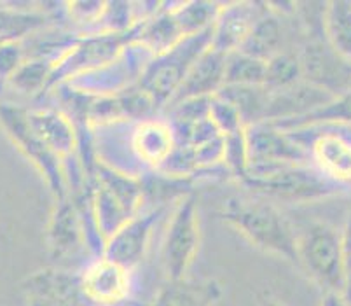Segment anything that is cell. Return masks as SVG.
<instances>
[{
    "label": "cell",
    "mask_w": 351,
    "mask_h": 306,
    "mask_svg": "<svg viewBox=\"0 0 351 306\" xmlns=\"http://www.w3.org/2000/svg\"><path fill=\"white\" fill-rule=\"evenodd\" d=\"M222 298L217 280H166L145 306H215Z\"/></svg>",
    "instance_id": "cell-18"
},
{
    "label": "cell",
    "mask_w": 351,
    "mask_h": 306,
    "mask_svg": "<svg viewBox=\"0 0 351 306\" xmlns=\"http://www.w3.org/2000/svg\"><path fill=\"white\" fill-rule=\"evenodd\" d=\"M132 151L145 167L161 168L177 148L173 124L159 119H143L132 133Z\"/></svg>",
    "instance_id": "cell-17"
},
{
    "label": "cell",
    "mask_w": 351,
    "mask_h": 306,
    "mask_svg": "<svg viewBox=\"0 0 351 306\" xmlns=\"http://www.w3.org/2000/svg\"><path fill=\"white\" fill-rule=\"evenodd\" d=\"M54 63L56 60H47L44 56L27 58L11 75L8 84L25 97H37L51 88Z\"/></svg>",
    "instance_id": "cell-21"
},
{
    "label": "cell",
    "mask_w": 351,
    "mask_h": 306,
    "mask_svg": "<svg viewBox=\"0 0 351 306\" xmlns=\"http://www.w3.org/2000/svg\"><path fill=\"white\" fill-rule=\"evenodd\" d=\"M212 39L213 27L187 35L171 49L156 55L149 65L143 67L138 86L154 98L158 107L162 104H170L191 67L212 46Z\"/></svg>",
    "instance_id": "cell-5"
},
{
    "label": "cell",
    "mask_w": 351,
    "mask_h": 306,
    "mask_svg": "<svg viewBox=\"0 0 351 306\" xmlns=\"http://www.w3.org/2000/svg\"><path fill=\"white\" fill-rule=\"evenodd\" d=\"M301 81H304V79H302V65L299 53L280 51L278 55L267 60L266 78H264V88L266 89H269V91L283 89Z\"/></svg>",
    "instance_id": "cell-23"
},
{
    "label": "cell",
    "mask_w": 351,
    "mask_h": 306,
    "mask_svg": "<svg viewBox=\"0 0 351 306\" xmlns=\"http://www.w3.org/2000/svg\"><path fill=\"white\" fill-rule=\"evenodd\" d=\"M25 306H91L81 289L79 273L63 266H47L20 283Z\"/></svg>",
    "instance_id": "cell-8"
},
{
    "label": "cell",
    "mask_w": 351,
    "mask_h": 306,
    "mask_svg": "<svg viewBox=\"0 0 351 306\" xmlns=\"http://www.w3.org/2000/svg\"><path fill=\"white\" fill-rule=\"evenodd\" d=\"M311 163L330 180L346 187L351 184V139L337 132H324L308 148Z\"/></svg>",
    "instance_id": "cell-15"
},
{
    "label": "cell",
    "mask_w": 351,
    "mask_h": 306,
    "mask_svg": "<svg viewBox=\"0 0 351 306\" xmlns=\"http://www.w3.org/2000/svg\"><path fill=\"white\" fill-rule=\"evenodd\" d=\"M283 39V28L280 23V18L276 12H264L254 25L248 37L245 39L243 46L239 47L241 53L254 58L267 60L273 58L274 55H278L280 47H282Z\"/></svg>",
    "instance_id": "cell-19"
},
{
    "label": "cell",
    "mask_w": 351,
    "mask_h": 306,
    "mask_svg": "<svg viewBox=\"0 0 351 306\" xmlns=\"http://www.w3.org/2000/svg\"><path fill=\"white\" fill-rule=\"evenodd\" d=\"M219 217L258 250L299 266L295 228L274 202L257 194L232 196L220 207Z\"/></svg>",
    "instance_id": "cell-1"
},
{
    "label": "cell",
    "mask_w": 351,
    "mask_h": 306,
    "mask_svg": "<svg viewBox=\"0 0 351 306\" xmlns=\"http://www.w3.org/2000/svg\"><path fill=\"white\" fill-rule=\"evenodd\" d=\"M250 167L311 163L309 151L293 139L292 133L269 123L250 124L245 128Z\"/></svg>",
    "instance_id": "cell-10"
},
{
    "label": "cell",
    "mask_w": 351,
    "mask_h": 306,
    "mask_svg": "<svg viewBox=\"0 0 351 306\" xmlns=\"http://www.w3.org/2000/svg\"><path fill=\"white\" fill-rule=\"evenodd\" d=\"M210 119H212L217 130L224 137L239 132V130L247 126L243 123V119H241V116H239L238 110L228 100L219 97V95H215L212 98V104H210Z\"/></svg>",
    "instance_id": "cell-25"
},
{
    "label": "cell",
    "mask_w": 351,
    "mask_h": 306,
    "mask_svg": "<svg viewBox=\"0 0 351 306\" xmlns=\"http://www.w3.org/2000/svg\"><path fill=\"white\" fill-rule=\"evenodd\" d=\"M79 279L82 294L91 306H124L132 294V270L107 257L89 261Z\"/></svg>",
    "instance_id": "cell-9"
},
{
    "label": "cell",
    "mask_w": 351,
    "mask_h": 306,
    "mask_svg": "<svg viewBox=\"0 0 351 306\" xmlns=\"http://www.w3.org/2000/svg\"><path fill=\"white\" fill-rule=\"evenodd\" d=\"M302 79L334 97L351 89V63L341 58L325 39H311L299 53Z\"/></svg>",
    "instance_id": "cell-11"
},
{
    "label": "cell",
    "mask_w": 351,
    "mask_h": 306,
    "mask_svg": "<svg viewBox=\"0 0 351 306\" xmlns=\"http://www.w3.org/2000/svg\"><path fill=\"white\" fill-rule=\"evenodd\" d=\"M25 60L27 56L21 39L0 43V82H8Z\"/></svg>",
    "instance_id": "cell-27"
},
{
    "label": "cell",
    "mask_w": 351,
    "mask_h": 306,
    "mask_svg": "<svg viewBox=\"0 0 351 306\" xmlns=\"http://www.w3.org/2000/svg\"><path fill=\"white\" fill-rule=\"evenodd\" d=\"M298 261L322 291L343 292V229L328 222H311L295 229Z\"/></svg>",
    "instance_id": "cell-4"
},
{
    "label": "cell",
    "mask_w": 351,
    "mask_h": 306,
    "mask_svg": "<svg viewBox=\"0 0 351 306\" xmlns=\"http://www.w3.org/2000/svg\"><path fill=\"white\" fill-rule=\"evenodd\" d=\"M239 183L250 194L274 203L318 202L346 189L325 177L313 163L250 167Z\"/></svg>",
    "instance_id": "cell-2"
},
{
    "label": "cell",
    "mask_w": 351,
    "mask_h": 306,
    "mask_svg": "<svg viewBox=\"0 0 351 306\" xmlns=\"http://www.w3.org/2000/svg\"><path fill=\"white\" fill-rule=\"evenodd\" d=\"M70 20L79 25L104 23L107 2H69L63 4Z\"/></svg>",
    "instance_id": "cell-26"
},
{
    "label": "cell",
    "mask_w": 351,
    "mask_h": 306,
    "mask_svg": "<svg viewBox=\"0 0 351 306\" xmlns=\"http://www.w3.org/2000/svg\"><path fill=\"white\" fill-rule=\"evenodd\" d=\"M46 242L49 256L54 263H60L56 266L79 259L86 248H93L84 215L72 196L54 200L46 229Z\"/></svg>",
    "instance_id": "cell-7"
},
{
    "label": "cell",
    "mask_w": 351,
    "mask_h": 306,
    "mask_svg": "<svg viewBox=\"0 0 351 306\" xmlns=\"http://www.w3.org/2000/svg\"><path fill=\"white\" fill-rule=\"evenodd\" d=\"M274 126L285 130V132H298V130H308L313 126H318V128L320 126H351V89H348L346 93L339 95L330 104L308 114L302 119L285 124H274Z\"/></svg>",
    "instance_id": "cell-22"
},
{
    "label": "cell",
    "mask_w": 351,
    "mask_h": 306,
    "mask_svg": "<svg viewBox=\"0 0 351 306\" xmlns=\"http://www.w3.org/2000/svg\"><path fill=\"white\" fill-rule=\"evenodd\" d=\"M257 306H287V305L280 298L271 294V292H261V294L257 296Z\"/></svg>",
    "instance_id": "cell-30"
},
{
    "label": "cell",
    "mask_w": 351,
    "mask_h": 306,
    "mask_svg": "<svg viewBox=\"0 0 351 306\" xmlns=\"http://www.w3.org/2000/svg\"><path fill=\"white\" fill-rule=\"evenodd\" d=\"M261 4H226L213 23V49L231 55L239 51L257 20L266 11H258Z\"/></svg>",
    "instance_id": "cell-14"
},
{
    "label": "cell",
    "mask_w": 351,
    "mask_h": 306,
    "mask_svg": "<svg viewBox=\"0 0 351 306\" xmlns=\"http://www.w3.org/2000/svg\"><path fill=\"white\" fill-rule=\"evenodd\" d=\"M343 296L351 306V209L343 228Z\"/></svg>",
    "instance_id": "cell-28"
},
{
    "label": "cell",
    "mask_w": 351,
    "mask_h": 306,
    "mask_svg": "<svg viewBox=\"0 0 351 306\" xmlns=\"http://www.w3.org/2000/svg\"><path fill=\"white\" fill-rule=\"evenodd\" d=\"M166 207H156L154 210L138 213L133 219L121 226L112 237H108L104 244L101 257L123 264L128 270L138 266L143 259L147 245L151 240V233L156 222L161 217Z\"/></svg>",
    "instance_id": "cell-12"
},
{
    "label": "cell",
    "mask_w": 351,
    "mask_h": 306,
    "mask_svg": "<svg viewBox=\"0 0 351 306\" xmlns=\"http://www.w3.org/2000/svg\"><path fill=\"white\" fill-rule=\"evenodd\" d=\"M320 306H350V305H348V301L344 299L343 292L327 291L324 292V296H322Z\"/></svg>",
    "instance_id": "cell-29"
},
{
    "label": "cell",
    "mask_w": 351,
    "mask_h": 306,
    "mask_svg": "<svg viewBox=\"0 0 351 306\" xmlns=\"http://www.w3.org/2000/svg\"><path fill=\"white\" fill-rule=\"evenodd\" d=\"M201 222L197 200L193 193L173 203L161 244V264L166 280L187 279L199 254Z\"/></svg>",
    "instance_id": "cell-6"
},
{
    "label": "cell",
    "mask_w": 351,
    "mask_h": 306,
    "mask_svg": "<svg viewBox=\"0 0 351 306\" xmlns=\"http://www.w3.org/2000/svg\"><path fill=\"white\" fill-rule=\"evenodd\" d=\"M28 119L37 135L62 159L65 167L70 159L77 156L79 135L70 114L53 107H39V109H28Z\"/></svg>",
    "instance_id": "cell-13"
},
{
    "label": "cell",
    "mask_w": 351,
    "mask_h": 306,
    "mask_svg": "<svg viewBox=\"0 0 351 306\" xmlns=\"http://www.w3.org/2000/svg\"><path fill=\"white\" fill-rule=\"evenodd\" d=\"M0 128L4 130L9 140L14 143V148L28 159V163L34 165L35 170L39 172L54 200L70 196L69 174H66L65 163L37 135L28 119V109L11 102H2L0 104Z\"/></svg>",
    "instance_id": "cell-3"
},
{
    "label": "cell",
    "mask_w": 351,
    "mask_h": 306,
    "mask_svg": "<svg viewBox=\"0 0 351 306\" xmlns=\"http://www.w3.org/2000/svg\"><path fill=\"white\" fill-rule=\"evenodd\" d=\"M226 60H228V55L210 46L191 67L170 104L173 105L177 102L187 100V98L215 97L220 89L224 88Z\"/></svg>",
    "instance_id": "cell-16"
},
{
    "label": "cell",
    "mask_w": 351,
    "mask_h": 306,
    "mask_svg": "<svg viewBox=\"0 0 351 306\" xmlns=\"http://www.w3.org/2000/svg\"><path fill=\"white\" fill-rule=\"evenodd\" d=\"M266 63L241 51L228 55L224 86H264Z\"/></svg>",
    "instance_id": "cell-24"
},
{
    "label": "cell",
    "mask_w": 351,
    "mask_h": 306,
    "mask_svg": "<svg viewBox=\"0 0 351 306\" xmlns=\"http://www.w3.org/2000/svg\"><path fill=\"white\" fill-rule=\"evenodd\" d=\"M324 39L341 58L351 63V0L327 2Z\"/></svg>",
    "instance_id": "cell-20"
}]
</instances>
